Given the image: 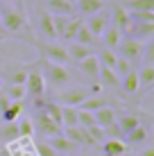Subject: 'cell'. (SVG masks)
I'll return each instance as SVG.
<instances>
[{"mask_svg":"<svg viewBox=\"0 0 154 156\" xmlns=\"http://www.w3.org/2000/svg\"><path fill=\"white\" fill-rule=\"evenodd\" d=\"M34 154H36V156H59V154H57L48 143H39V145H34Z\"/></svg>","mask_w":154,"mask_h":156,"instance_id":"60d3db41","label":"cell"},{"mask_svg":"<svg viewBox=\"0 0 154 156\" xmlns=\"http://www.w3.org/2000/svg\"><path fill=\"white\" fill-rule=\"evenodd\" d=\"M120 88L125 95H136L138 93V70H129L120 77Z\"/></svg>","mask_w":154,"mask_h":156,"instance_id":"603a6c76","label":"cell"},{"mask_svg":"<svg viewBox=\"0 0 154 156\" xmlns=\"http://www.w3.org/2000/svg\"><path fill=\"white\" fill-rule=\"evenodd\" d=\"M25 93H27V98H41V95H45L48 86H45V79L43 75L39 70V63H30L27 68V77H25Z\"/></svg>","mask_w":154,"mask_h":156,"instance_id":"277c9868","label":"cell"},{"mask_svg":"<svg viewBox=\"0 0 154 156\" xmlns=\"http://www.w3.org/2000/svg\"><path fill=\"white\" fill-rule=\"evenodd\" d=\"M77 125L79 127H93L95 125V113H91V111H82V109H77Z\"/></svg>","mask_w":154,"mask_h":156,"instance_id":"8d00e7d4","label":"cell"},{"mask_svg":"<svg viewBox=\"0 0 154 156\" xmlns=\"http://www.w3.org/2000/svg\"><path fill=\"white\" fill-rule=\"evenodd\" d=\"M0 20H2V34L5 39H18L23 43L34 45L36 36L32 30L27 14H25V5H16V7L0 9Z\"/></svg>","mask_w":154,"mask_h":156,"instance_id":"6da1fadb","label":"cell"},{"mask_svg":"<svg viewBox=\"0 0 154 156\" xmlns=\"http://www.w3.org/2000/svg\"><path fill=\"white\" fill-rule=\"evenodd\" d=\"M143 45H145V43L131 39V36H123V39H120V43H118L120 57L127 59L131 66H136V63L141 61V57H143Z\"/></svg>","mask_w":154,"mask_h":156,"instance_id":"52a82bcc","label":"cell"},{"mask_svg":"<svg viewBox=\"0 0 154 156\" xmlns=\"http://www.w3.org/2000/svg\"><path fill=\"white\" fill-rule=\"evenodd\" d=\"M25 111V100H18V102H9V106L0 113V120L2 122H16Z\"/></svg>","mask_w":154,"mask_h":156,"instance_id":"44dd1931","label":"cell"},{"mask_svg":"<svg viewBox=\"0 0 154 156\" xmlns=\"http://www.w3.org/2000/svg\"><path fill=\"white\" fill-rule=\"evenodd\" d=\"M109 16H111V25H113V27H118L123 34L127 32V27L131 25L129 12H127L120 2H116V0H111V14H109Z\"/></svg>","mask_w":154,"mask_h":156,"instance_id":"30bf717a","label":"cell"},{"mask_svg":"<svg viewBox=\"0 0 154 156\" xmlns=\"http://www.w3.org/2000/svg\"><path fill=\"white\" fill-rule=\"evenodd\" d=\"M86 131H88V136L93 138V143H95V145H100V143L104 140V129H102V127L93 125V127H86Z\"/></svg>","mask_w":154,"mask_h":156,"instance_id":"ab89813d","label":"cell"},{"mask_svg":"<svg viewBox=\"0 0 154 156\" xmlns=\"http://www.w3.org/2000/svg\"><path fill=\"white\" fill-rule=\"evenodd\" d=\"M129 18L138 23H154V12H129Z\"/></svg>","mask_w":154,"mask_h":156,"instance_id":"f35d334b","label":"cell"},{"mask_svg":"<svg viewBox=\"0 0 154 156\" xmlns=\"http://www.w3.org/2000/svg\"><path fill=\"white\" fill-rule=\"evenodd\" d=\"M32 125H34V131H39L41 136H45V138H55V136H59V133H63V127L57 125L52 118H48L43 111H36V115L32 118Z\"/></svg>","mask_w":154,"mask_h":156,"instance_id":"8992f818","label":"cell"},{"mask_svg":"<svg viewBox=\"0 0 154 156\" xmlns=\"http://www.w3.org/2000/svg\"><path fill=\"white\" fill-rule=\"evenodd\" d=\"M48 145H50V147L55 149L59 156H61V154H75L77 149H79V145L73 143L70 138H66L63 133H59V136H55V138H50V140H48Z\"/></svg>","mask_w":154,"mask_h":156,"instance_id":"7c38bea8","label":"cell"},{"mask_svg":"<svg viewBox=\"0 0 154 156\" xmlns=\"http://www.w3.org/2000/svg\"><path fill=\"white\" fill-rule=\"evenodd\" d=\"M116 125H118V129H120V133H129L131 129H136L141 125V118L136 115V113H123V115H118L116 118Z\"/></svg>","mask_w":154,"mask_h":156,"instance_id":"cb8c5ba5","label":"cell"},{"mask_svg":"<svg viewBox=\"0 0 154 156\" xmlns=\"http://www.w3.org/2000/svg\"><path fill=\"white\" fill-rule=\"evenodd\" d=\"M104 0H75V12H79V16H93L104 9Z\"/></svg>","mask_w":154,"mask_h":156,"instance_id":"2e32d148","label":"cell"},{"mask_svg":"<svg viewBox=\"0 0 154 156\" xmlns=\"http://www.w3.org/2000/svg\"><path fill=\"white\" fill-rule=\"evenodd\" d=\"M27 68H30V63H12V66H5L0 77H2L5 84H25Z\"/></svg>","mask_w":154,"mask_h":156,"instance_id":"ba28073f","label":"cell"},{"mask_svg":"<svg viewBox=\"0 0 154 156\" xmlns=\"http://www.w3.org/2000/svg\"><path fill=\"white\" fill-rule=\"evenodd\" d=\"M2 93L7 95L12 102H18V100H25V98H27L23 84H5V86H2Z\"/></svg>","mask_w":154,"mask_h":156,"instance_id":"4dcf8cb0","label":"cell"},{"mask_svg":"<svg viewBox=\"0 0 154 156\" xmlns=\"http://www.w3.org/2000/svg\"><path fill=\"white\" fill-rule=\"evenodd\" d=\"M75 43H82V45L95 48V45H98V36H93L91 30L82 23V25H79V30H77V34H75Z\"/></svg>","mask_w":154,"mask_h":156,"instance_id":"f546056e","label":"cell"},{"mask_svg":"<svg viewBox=\"0 0 154 156\" xmlns=\"http://www.w3.org/2000/svg\"><path fill=\"white\" fill-rule=\"evenodd\" d=\"M125 34L131 36V39H136V41H141V43H147V41H152V36H154V23H138V20H131V25L127 27Z\"/></svg>","mask_w":154,"mask_h":156,"instance_id":"9c48e42d","label":"cell"},{"mask_svg":"<svg viewBox=\"0 0 154 156\" xmlns=\"http://www.w3.org/2000/svg\"><path fill=\"white\" fill-rule=\"evenodd\" d=\"M36 63H39V70L50 88H63L70 82V70L66 63H55V61H45V59H36Z\"/></svg>","mask_w":154,"mask_h":156,"instance_id":"7a4b0ae2","label":"cell"},{"mask_svg":"<svg viewBox=\"0 0 154 156\" xmlns=\"http://www.w3.org/2000/svg\"><path fill=\"white\" fill-rule=\"evenodd\" d=\"M66 50H68V59L75 61V63H79L82 59H86V57H91V55H95V48L82 45V43H75V41H70V45H68Z\"/></svg>","mask_w":154,"mask_h":156,"instance_id":"ac0fdd59","label":"cell"},{"mask_svg":"<svg viewBox=\"0 0 154 156\" xmlns=\"http://www.w3.org/2000/svg\"><path fill=\"white\" fill-rule=\"evenodd\" d=\"M147 136H150V131H147V127L141 122L138 127H136V129H131L129 133H125L123 138H125L127 147H141V145L147 140Z\"/></svg>","mask_w":154,"mask_h":156,"instance_id":"e0dca14e","label":"cell"},{"mask_svg":"<svg viewBox=\"0 0 154 156\" xmlns=\"http://www.w3.org/2000/svg\"><path fill=\"white\" fill-rule=\"evenodd\" d=\"M82 23H84L82 16H70L68 23H66V30L61 32L59 39L61 41H75V34H77V30H79V25H82Z\"/></svg>","mask_w":154,"mask_h":156,"instance_id":"f1b7e54d","label":"cell"},{"mask_svg":"<svg viewBox=\"0 0 154 156\" xmlns=\"http://www.w3.org/2000/svg\"><path fill=\"white\" fill-rule=\"evenodd\" d=\"M43 113H45L48 118H52L57 125H61V104H57V102L48 100L45 106H43Z\"/></svg>","mask_w":154,"mask_h":156,"instance_id":"836d02e7","label":"cell"},{"mask_svg":"<svg viewBox=\"0 0 154 156\" xmlns=\"http://www.w3.org/2000/svg\"><path fill=\"white\" fill-rule=\"evenodd\" d=\"M120 39H123V32H120L118 27H113V25L109 23V27L102 32V43H104V48L107 50H118V43H120Z\"/></svg>","mask_w":154,"mask_h":156,"instance_id":"7402d4cb","label":"cell"},{"mask_svg":"<svg viewBox=\"0 0 154 156\" xmlns=\"http://www.w3.org/2000/svg\"><path fill=\"white\" fill-rule=\"evenodd\" d=\"M0 41H5V39H2V36H0Z\"/></svg>","mask_w":154,"mask_h":156,"instance_id":"681fc988","label":"cell"},{"mask_svg":"<svg viewBox=\"0 0 154 156\" xmlns=\"http://www.w3.org/2000/svg\"><path fill=\"white\" fill-rule=\"evenodd\" d=\"M98 86H107V88H120V77L113 73V68L100 66V73H98Z\"/></svg>","mask_w":154,"mask_h":156,"instance_id":"d6986e66","label":"cell"},{"mask_svg":"<svg viewBox=\"0 0 154 156\" xmlns=\"http://www.w3.org/2000/svg\"><path fill=\"white\" fill-rule=\"evenodd\" d=\"M109 23H111V16H109V12H104V9H102V12L88 16V20H86L84 25L91 30L93 36H98V39H100V36H102V32L109 27Z\"/></svg>","mask_w":154,"mask_h":156,"instance_id":"8fae6325","label":"cell"},{"mask_svg":"<svg viewBox=\"0 0 154 156\" xmlns=\"http://www.w3.org/2000/svg\"><path fill=\"white\" fill-rule=\"evenodd\" d=\"M48 12L55 16H75V5L66 0H45Z\"/></svg>","mask_w":154,"mask_h":156,"instance_id":"ffe728a7","label":"cell"},{"mask_svg":"<svg viewBox=\"0 0 154 156\" xmlns=\"http://www.w3.org/2000/svg\"><path fill=\"white\" fill-rule=\"evenodd\" d=\"M116 59H118V55H116L113 50H100V57H98V61H100V66H107V68H113L116 66Z\"/></svg>","mask_w":154,"mask_h":156,"instance_id":"d590c367","label":"cell"},{"mask_svg":"<svg viewBox=\"0 0 154 156\" xmlns=\"http://www.w3.org/2000/svg\"><path fill=\"white\" fill-rule=\"evenodd\" d=\"M61 127H77V106H61Z\"/></svg>","mask_w":154,"mask_h":156,"instance_id":"d6a6232c","label":"cell"},{"mask_svg":"<svg viewBox=\"0 0 154 156\" xmlns=\"http://www.w3.org/2000/svg\"><path fill=\"white\" fill-rule=\"evenodd\" d=\"M70 156H91V154H86V152H75V154H70Z\"/></svg>","mask_w":154,"mask_h":156,"instance_id":"ee69618b","label":"cell"},{"mask_svg":"<svg viewBox=\"0 0 154 156\" xmlns=\"http://www.w3.org/2000/svg\"><path fill=\"white\" fill-rule=\"evenodd\" d=\"M0 36H2V39H5V34H2V20H0Z\"/></svg>","mask_w":154,"mask_h":156,"instance_id":"bcb514c9","label":"cell"},{"mask_svg":"<svg viewBox=\"0 0 154 156\" xmlns=\"http://www.w3.org/2000/svg\"><path fill=\"white\" fill-rule=\"evenodd\" d=\"M7 5H12V2H16V5H23V0H5Z\"/></svg>","mask_w":154,"mask_h":156,"instance_id":"7bdbcfd3","label":"cell"},{"mask_svg":"<svg viewBox=\"0 0 154 156\" xmlns=\"http://www.w3.org/2000/svg\"><path fill=\"white\" fill-rule=\"evenodd\" d=\"M36 52H39V59H45V61H55V63H68V50L63 43H57V41H34Z\"/></svg>","mask_w":154,"mask_h":156,"instance_id":"3957f363","label":"cell"},{"mask_svg":"<svg viewBox=\"0 0 154 156\" xmlns=\"http://www.w3.org/2000/svg\"><path fill=\"white\" fill-rule=\"evenodd\" d=\"M127 12H154V0H118Z\"/></svg>","mask_w":154,"mask_h":156,"instance_id":"83f0119b","label":"cell"},{"mask_svg":"<svg viewBox=\"0 0 154 156\" xmlns=\"http://www.w3.org/2000/svg\"><path fill=\"white\" fill-rule=\"evenodd\" d=\"M39 32L43 34L45 41H57L55 20H52V14L50 12H41V16H39Z\"/></svg>","mask_w":154,"mask_h":156,"instance_id":"9a60e30c","label":"cell"},{"mask_svg":"<svg viewBox=\"0 0 154 156\" xmlns=\"http://www.w3.org/2000/svg\"><path fill=\"white\" fill-rule=\"evenodd\" d=\"M66 2H73V5H75V0H66Z\"/></svg>","mask_w":154,"mask_h":156,"instance_id":"7dc6e473","label":"cell"},{"mask_svg":"<svg viewBox=\"0 0 154 156\" xmlns=\"http://www.w3.org/2000/svg\"><path fill=\"white\" fill-rule=\"evenodd\" d=\"M116 118H118V113H116V109H113V106H104V109L95 111V125L104 129V127L113 125V122H116Z\"/></svg>","mask_w":154,"mask_h":156,"instance_id":"4316f807","label":"cell"},{"mask_svg":"<svg viewBox=\"0 0 154 156\" xmlns=\"http://www.w3.org/2000/svg\"><path fill=\"white\" fill-rule=\"evenodd\" d=\"M127 143L123 138H107L102 140V154H127Z\"/></svg>","mask_w":154,"mask_h":156,"instance_id":"484cf974","label":"cell"},{"mask_svg":"<svg viewBox=\"0 0 154 156\" xmlns=\"http://www.w3.org/2000/svg\"><path fill=\"white\" fill-rule=\"evenodd\" d=\"M129 70H134V66H131L127 59H123V57H118L116 59V66H113V73L118 75V77H123V75H127Z\"/></svg>","mask_w":154,"mask_h":156,"instance_id":"74e56055","label":"cell"},{"mask_svg":"<svg viewBox=\"0 0 154 156\" xmlns=\"http://www.w3.org/2000/svg\"><path fill=\"white\" fill-rule=\"evenodd\" d=\"M16 127H18V136L20 138H32V136H34V125H32L30 118H20V120H16Z\"/></svg>","mask_w":154,"mask_h":156,"instance_id":"e575fe53","label":"cell"},{"mask_svg":"<svg viewBox=\"0 0 154 156\" xmlns=\"http://www.w3.org/2000/svg\"><path fill=\"white\" fill-rule=\"evenodd\" d=\"M104 106H109V100H107V98H102V95H88V98L84 100L82 104L77 106V109H82V111H91V113H95V111L104 109Z\"/></svg>","mask_w":154,"mask_h":156,"instance_id":"d4e9b609","label":"cell"},{"mask_svg":"<svg viewBox=\"0 0 154 156\" xmlns=\"http://www.w3.org/2000/svg\"><path fill=\"white\" fill-rule=\"evenodd\" d=\"M102 156H127V154H102Z\"/></svg>","mask_w":154,"mask_h":156,"instance_id":"f6af8a7d","label":"cell"},{"mask_svg":"<svg viewBox=\"0 0 154 156\" xmlns=\"http://www.w3.org/2000/svg\"><path fill=\"white\" fill-rule=\"evenodd\" d=\"M141 156H154V147H147V149H143Z\"/></svg>","mask_w":154,"mask_h":156,"instance_id":"b9f144b4","label":"cell"},{"mask_svg":"<svg viewBox=\"0 0 154 156\" xmlns=\"http://www.w3.org/2000/svg\"><path fill=\"white\" fill-rule=\"evenodd\" d=\"M18 127H16V122H5V127L0 129V140L2 143H14V140H18Z\"/></svg>","mask_w":154,"mask_h":156,"instance_id":"1f68e13d","label":"cell"},{"mask_svg":"<svg viewBox=\"0 0 154 156\" xmlns=\"http://www.w3.org/2000/svg\"><path fill=\"white\" fill-rule=\"evenodd\" d=\"M104 2H111V0H104Z\"/></svg>","mask_w":154,"mask_h":156,"instance_id":"c3c4849f","label":"cell"},{"mask_svg":"<svg viewBox=\"0 0 154 156\" xmlns=\"http://www.w3.org/2000/svg\"><path fill=\"white\" fill-rule=\"evenodd\" d=\"M154 86V66L152 63H143V68L138 70V95L150 93Z\"/></svg>","mask_w":154,"mask_h":156,"instance_id":"4fadbf2b","label":"cell"},{"mask_svg":"<svg viewBox=\"0 0 154 156\" xmlns=\"http://www.w3.org/2000/svg\"><path fill=\"white\" fill-rule=\"evenodd\" d=\"M77 68H79V73H82V75H86L88 79H93V82L98 84V73H100V61H98V55H91V57L82 59V61L77 63Z\"/></svg>","mask_w":154,"mask_h":156,"instance_id":"5bb4252c","label":"cell"},{"mask_svg":"<svg viewBox=\"0 0 154 156\" xmlns=\"http://www.w3.org/2000/svg\"><path fill=\"white\" fill-rule=\"evenodd\" d=\"M88 95H93V93L86 88V86H70V88L59 90L55 102H57V104H61V106H79Z\"/></svg>","mask_w":154,"mask_h":156,"instance_id":"5b68a950","label":"cell"}]
</instances>
